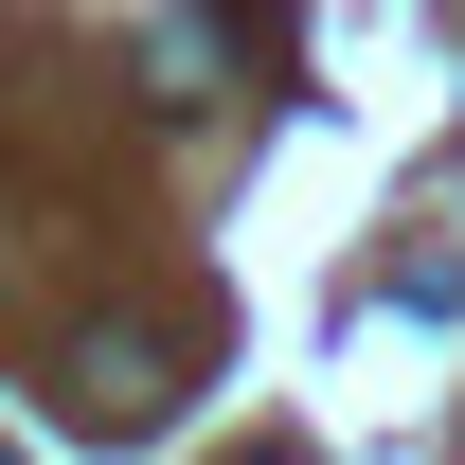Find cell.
I'll return each instance as SVG.
<instances>
[{
	"mask_svg": "<svg viewBox=\"0 0 465 465\" xmlns=\"http://www.w3.org/2000/svg\"><path fill=\"white\" fill-rule=\"evenodd\" d=\"M162 411H179V341L162 322H90L54 358V430H90V448H143Z\"/></svg>",
	"mask_w": 465,
	"mask_h": 465,
	"instance_id": "obj_1",
	"label": "cell"
},
{
	"mask_svg": "<svg viewBox=\"0 0 465 465\" xmlns=\"http://www.w3.org/2000/svg\"><path fill=\"white\" fill-rule=\"evenodd\" d=\"M269 465H304V448H269Z\"/></svg>",
	"mask_w": 465,
	"mask_h": 465,
	"instance_id": "obj_2",
	"label": "cell"
},
{
	"mask_svg": "<svg viewBox=\"0 0 465 465\" xmlns=\"http://www.w3.org/2000/svg\"><path fill=\"white\" fill-rule=\"evenodd\" d=\"M0 465H18V448H0Z\"/></svg>",
	"mask_w": 465,
	"mask_h": 465,
	"instance_id": "obj_3",
	"label": "cell"
}]
</instances>
